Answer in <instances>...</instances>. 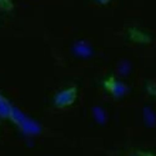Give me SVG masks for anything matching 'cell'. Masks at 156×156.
<instances>
[{
  "mask_svg": "<svg viewBox=\"0 0 156 156\" xmlns=\"http://www.w3.org/2000/svg\"><path fill=\"white\" fill-rule=\"evenodd\" d=\"M76 99V89L75 87H65L60 93L56 94L54 99V105L56 108H66L75 101Z\"/></svg>",
  "mask_w": 156,
  "mask_h": 156,
  "instance_id": "6da1fadb",
  "label": "cell"
}]
</instances>
